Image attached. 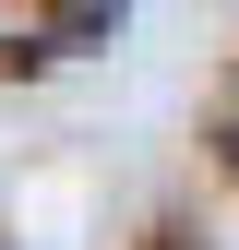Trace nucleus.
<instances>
[{
    "mask_svg": "<svg viewBox=\"0 0 239 250\" xmlns=\"http://www.w3.org/2000/svg\"><path fill=\"white\" fill-rule=\"evenodd\" d=\"M72 24H96V0H0V48H48Z\"/></svg>",
    "mask_w": 239,
    "mask_h": 250,
    "instance_id": "1",
    "label": "nucleus"
},
{
    "mask_svg": "<svg viewBox=\"0 0 239 250\" xmlns=\"http://www.w3.org/2000/svg\"><path fill=\"white\" fill-rule=\"evenodd\" d=\"M215 143H227V167H239V83H227V107H215Z\"/></svg>",
    "mask_w": 239,
    "mask_h": 250,
    "instance_id": "2",
    "label": "nucleus"
}]
</instances>
